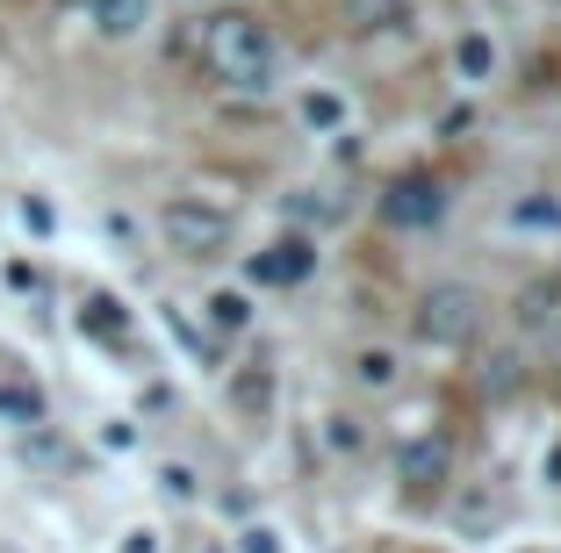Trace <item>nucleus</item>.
I'll return each instance as SVG.
<instances>
[{
    "label": "nucleus",
    "instance_id": "obj_5",
    "mask_svg": "<svg viewBox=\"0 0 561 553\" xmlns=\"http://www.w3.org/2000/svg\"><path fill=\"white\" fill-rule=\"evenodd\" d=\"M317 266V244L310 238H280L274 252H260V260H252V280H274V288H296L302 274H310Z\"/></svg>",
    "mask_w": 561,
    "mask_h": 553
},
{
    "label": "nucleus",
    "instance_id": "obj_7",
    "mask_svg": "<svg viewBox=\"0 0 561 553\" xmlns=\"http://www.w3.org/2000/svg\"><path fill=\"white\" fill-rule=\"evenodd\" d=\"M397 22H411V0H346V30H360V36L397 30Z\"/></svg>",
    "mask_w": 561,
    "mask_h": 553
},
{
    "label": "nucleus",
    "instance_id": "obj_4",
    "mask_svg": "<svg viewBox=\"0 0 561 553\" xmlns=\"http://www.w3.org/2000/svg\"><path fill=\"white\" fill-rule=\"evenodd\" d=\"M381 216L397 230H432L446 216V187L432 173H403V180H389V195H381Z\"/></svg>",
    "mask_w": 561,
    "mask_h": 553
},
{
    "label": "nucleus",
    "instance_id": "obj_16",
    "mask_svg": "<svg viewBox=\"0 0 561 553\" xmlns=\"http://www.w3.org/2000/svg\"><path fill=\"white\" fill-rule=\"evenodd\" d=\"M238 553H280V532H266V525H252V532H245V546H238Z\"/></svg>",
    "mask_w": 561,
    "mask_h": 553
},
{
    "label": "nucleus",
    "instance_id": "obj_9",
    "mask_svg": "<svg viewBox=\"0 0 561 553\" xmlns=\"http://www.w3.org/2000/svg\"><path fill=\"white\" fill-rule=\"evenodd\" d=\"M454 66H461V80H468V87H482V80L496 72V44H490L482 30H468L461 44H454Z\"/></svg>",
    "mask_w": 561,
    "mask_h": 553
},
{
    "label": "nucleus",
    "instance_id": "obj_8",
    "mask_svg": "<svg viewBox=\"0 0 561 553\" xmlns=\"http://www.w3.org/2000/svg\"><path fill=\"white\" fill-rule=\"evenodd\" d=\"M504 223H512V230H547V238H561V201H554V195H518Z\"/></svg>",
    "mask_w": 561,
    "mask_h": 553
},
{
    "label": "nucleus",
    "instance_id": "obj_11",
    "mask_svg": "<svg viewBox=\"0 0 561 553\" xmlns=\"http://www.w3.org/2000/svg\"><path fill=\"white\" fill-rule=\"evenodd\" d=\"M446 474V446L432 439V446H411V453H403V482L411 488H425V482H439Z\"/></svg>",
    "mask_w": 561,
    "mask_h": 553
},
{
    "label": "nucleus",
    "instance_id": "obj_6",
    "mask_svg": "<svg viewBox=\"0 0 561 553\" xmlns=\"http://www.w3.org/2000/svg\"><path fill=\"white\" fill-rule=\"evenodd\" d=\"M80 8L108 44H130V36H145V22H151V0H80Z\"/></svg>",
    "mask_w": 561,
    "mask_h": 553
},
{
    "label": "nucleus",
    "instance_id": "obj_15",
    "mask_svg": "<svg viewBox=\"0 0 561 553\" xmlns=\"http://www.w3.org/2000/svg\"><path fill=\"white\" fill-rule=\"evenodd\" d=\"M0 410H8V417H36V395L30 389H0Z\"/></svg>",
    "mask_w": 561,
    "mask_h": 553
},
{
    "label": "nucleus",
    "instance_id": "obj_10",
    "mask_svg": "<svg viewBox=\"0 0 561 553\" xmlns=\"http://www.w3.org/2000/svg\"><path fill=\"white\" fill-rule=\"evenodd\" d=\"M302 123H310V130H346V101L331 94V87H310V94H302Z\"/></svg>",
    "mask_w": 561,
    "mask_h": 553
},
{
    "label": "nucleus",
    "instance_id": "obj_13",
    "mask_svg": "<svg viewBox=\"0 0 561 553\" xmlns=\"http://www.w3.org/2000/svg\"><path fill=\"white\" fill-rule=\"evenodd\" d=\"M209 324H216V331H245V324H252L245 295H231V288H224V295H209Z\"/></svg>",
    "mask_w": 561,
    "mask_h": 553
},
{
    "label": "nucleus",
    "instance_id": "obj_3",
    "mask_svg": "<svg viewBox=\"0 0 561 553\" xmlns=\"http://www.w3.org/2000/svg\"><path fill=\"white\" fill-rule=\"evenodd\" d=\"M159 230L173 252H187V260H209V252H224L231 244V209H216V201H195V195H173L159 209Z\"/></svg>",
    "mask_w": 561,
    "mask_h": 553
},
{
    "label": "nucleus",
    "instance_id": "obj_14",
    "mask_svg": "<svg viewBox=\"0 0 561 553\" xmlns=\"http://www.w3.org/2000/svg\"><path fill=\"white\" fill-rule=\"evenodd\" d=\"M87 331H101V338H123V310L108 302V295H94V302H87Z\"/></svg>",
    "mask_w": 561,
    "mask_h": 553
},
{
    "label": "nucleus",
    "instance_id": "obj_1",
    "mask_svg": "<svg viewBox=\"0 0 561 553\" xmlns=\"http://www.w3.org/2000/svg\"><path fill=\"white\" fill-rule=\"evenodd\" d=\"M202 66H209V80L231 87V94H274L280 44H274V30H266L260 15L216 8V15L202 22Z\"/></svg>",
    "mask_w": 561,
    "mask_h": 553
},
{
    "label": "nucleus",
    "instance_id": "obj_2",
    "mask_svg": "<svg viewBox=\"0 0 561 553\" xmlns=\"http://www.w3.org/2000/svg\"><path fill=\"white\" fill-rule=\"evenodd\" d=\"M482 331V295L468 288V280H439V288L417 295V338L432 345V353H454V345H468Z\"/></svg>",
    "mask_w": 561,
    "mask_h": 553
},
{
    "label": "nucleus",
    "instance_id": "obj_12",
    "mask_svg": "<svg viewBox=\"0 0 561 553\" xmlns=\"http://www.w3.org/2000/svg\"><path fill=\"white\" fill-rule=\"evenodd\" d=\"M353 381H360V389H397V353H360L353 359Z\"/></svg>",
    "mask_w": 561,
    "mask_h": 553
}]
</instances>
